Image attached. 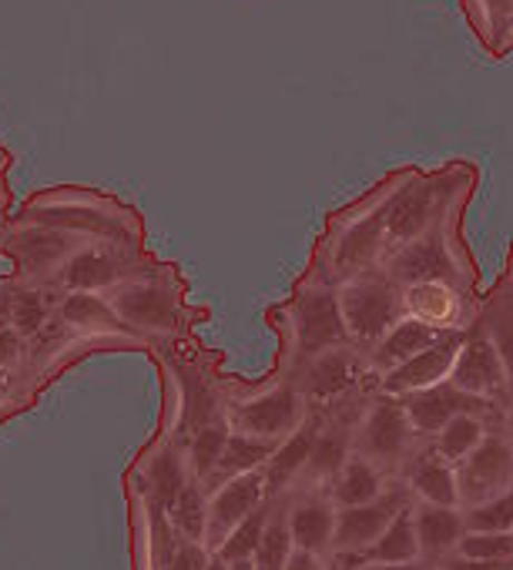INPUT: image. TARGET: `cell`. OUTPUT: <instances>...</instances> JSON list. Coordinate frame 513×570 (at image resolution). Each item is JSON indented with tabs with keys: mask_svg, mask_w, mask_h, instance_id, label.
<instances>
[{
	"mask_svg": "<svg viewBox=\"0 0 513 570\" xmlns=\"http://www.w3.org/2000/svg\"><path fill=\"white\" fill-rule=\"evenodd\" d=\"M476 188H480V168L466 161V168L460 171V178L453 181V188L446 191V198L440 202L426 228L413 235L410 242H403L399 248H393L389 255H383L376 272L389 278L393 285H399V289L420 285V282H450L470 296H480L476 293L480 268L460 232L463 212L473 202Z\"/></svg>",
	"mask_w": 513,
	"mask_h": 570,
	"instance_id": "obj_1",
	"label": "cell"
},
{
	"mask_svg": "<svg viewBox=\"0 0 513 570\" xmlns=\"http://www.w3.org/2000/svg\"><path fill=\"white\" fill-rule=\"evenodd\" d=\"M336 299H339V316H343L346 340L363 356L399 320H406L403 289H399V285H393L389 278H383L379 272H369V275H356V278L339 282L336 285Z\"/></svg>",
	"mask_w": 513,
	"mask_h": 570,
	"instance_id": "obj_2",
	"label": "cell"
},
{
	"mask_svg": "<svg viewBox=\"0 0 513 570\" xmlns=\"http://www.w3.org/2000/svg\"><path fill=\"white\" fill-rule=\"evenodd\" d=\"M430 440L416 436L410 420H406V410H403V400L396 396H386V393H376L363 423L356 426L353 433V453L366 456L383 476L389 480H399L406 463L426 446Z\"/></svg>",
	"mask_w": 513,
	"mask_h": 570,
	"instance_id": "obj_3",
	"label": "cell"
},
{
	"mask_svg": "<svg viewBox=\"0 0 513 570\" xmlns=\"http://www.w3.org/2000/svg\"><path fill=\"white\" fill-rule=\"evenodd\" d=\"M289 330H293V350L303 363L323 350L349 343L333 282L309 278L299 285V293L289 303Z\"/></svg>",
	"mask_w": 513,
	"mask_h": 570,
	"instance_id": "obj_4",
	"label": "cell"
},
{
	"mask_svg": "<svg viewBox=\"0 0 513 570\" xmlns=\"http://www.w3.org/2000/svg\"><path fill=\"white\" fill-rule=\"evenodd\" d=\"M453 470H456L460 510L510 490L513 487V440L506 430V416L490 423L480 446L463 463H456Z\"/></svg>",
	"mask_w": 513,
	"mask_h": 570,
	"instance_id": "obj_5",
	"label": "cell"
},
{
	"mask_svg": "<svg viewBox=\"0 0 513 570\" xmlns=\"http://www.w3.org/2000/svg\"><path fill=\"white\" fill-rule=\"evenodd\" d=\"M410 503H413V497L403 487V480H389V487L376 500L336 510V533H333V550L329 553H359V557H366V550L389 527V520Z\"/></svg>",
	"mask_w": 513,
	"mask_h": 570,
	"instance_id": "obj_6",
	"label": "cell"
},
{
	"mask_svg": "<svg viewBox=\"0 0 513 570\" xmlns=\"http://www.w3.org/2000/svg\"><path fill=\"white\" fill-rule=\"evenodd\" d=\"M369 380H376V376L369 373L366 356L359 350H353L349 343H343V346L323 350L306 360V366L299 373V390L309 406H329L333 400H339L343 393H349Z\"/></svg>",
	"mask_w": 513,
	"mask_h": 570,
	"instance_id": "obj_7",
	"label": "cell"
},
{
	"mask_svg": "<svg viewBox=\"0 0 513 570\" xmlns=\"http://www.w3.org/2000/svg\"><path fill=\"white\" fill-rule=\"evenodd\" d=\"M403 410H406V420H410L413 433L423 436V440H433L460 413H476V416H486V420H503L510 413V410H503V406H496L490 400H476L470 393H460L450 380L403 396Z\"/></svg>",
	"mask_w": 513,
	"mask_h": 570,
	"instance_id": "obj_8",
	"label": "cell"
},
{
	"mask_svg": "<svg viewBox=\"0 0 513 570\" xmlns=\"http://www.w3.org/2000/svg\"><path fill=\"white\" fill-rule=\"evenodd\" d=\"M403 306L410 320L436 333H466L476 323L480 296H470L450 282H420L403 289Z\"/></svg>",
	"mask_w": 513,
	"mask_h": 570,
	"instance_id": "obj_9",
	"label": "cell"
},
{
	"mask_svg": "<svg viewBox=\"0 0 513 570\" xmlns=\"http://www.w3.org/2000/svg\"><path fill=\"white\" fill-rule=\"evenodd\" d=\"M306 416H309V403H306L299 383H283L263 396L248 400L245 406H238L235 430L248 433V436H259V440H269V443H279L293 430H299L306 423Z\"/></svg>",
	"mask_w": 513,
	"mask_h": 570,
	"instance_id": "obj_10",
	"label": "cell"
},
{
	"mask_svg": "<svg viewBox=\"0 0 513 570\" xmlns=\"http://www.w3.org/2000/svg\"><path fill=\"white\" fill-rule=\"evenodd\" d=\"M460 393H470L476 400H490L503 410H510V396H506V376L503 366L496 360V350L490 346L486 333L473 323L463 333V343L456 350L453 370L446 376Z\"/></svg>",
	"mask_w": 513,
	"mask_h": 570,
	"instance_id": "obj_11",
	"label": "cell"
},
{
	"mask_svg": "<svg viewBox=\"0 0 513 570\" xmlns=\"http://www.w3.org/2000/svg\"><path fill=\"white\" fill-rule=\"evenodd\" d=\"M269 500V480L266 470L238 473L231 480H221L215 497L208 500V520H205V540L215 550L255 507Z\"/></svg>",
	"mask_w": 513,
	"mask_h": 570,
	"instance_id": "obj_12",
	"label": "cell"
},
{
	"mask_svg": "<svg viewBox=\"0 0 513 570\" xmlns=\"http://www.w3.org/2000/svg\"><path fill=\"white\" fill-rule=\"evenodd\" d=\"M463 343V333H443L433 346H426L423 353H416L413 360H406L403 366L389 370L386 376L376 380V393H386V396H410L416 390H426V386H436L450 376L453 370V360H456V350Z\"/></svg>",
	"mask_w": 513,
	"mask_h": 570,
	"instance_id": "obj_13",
	"label": "cell"
},
{
	"mask_svg": "<svg viewBox=\"0 0 513 570\" xmlns=\"http://www.w3.org/2000/svg\"><path fill=\"white\" fill-rule=\"evenodd\" d=\"M353 426H343V423H333V420H319V430H316V440H313V450H309V460L296 480V490L299 493H323L333 487L336 473L343 470V463L349 460L353 453Z\"/></svg>",
	"mask_w": 513,
	"mask_h": 570,
	"instance_id": "obj_14",
	"label": "cell"
},
{
	"mask_svg": "<svg viewBox=\"0 0 513 570\" xmlns=\"http://www.w3.org/2000/svg\"><path fill=\"white\" fill-rule=\"evenodd\" d=\"M111 309L121 323L138 330H171L175 326V299L161 282H125L111 296Z\"/></svg>",
	"mask_w": 513,
	"mask_h": 570,
	"instance_id": "obj_15",
	"label": "cell"
},
{
	"mask_svg": "<svg viewBox=\"0 0 513 570\" xmlns=\"http://www.w3.org/2000/svg\"><path fill=\"white\" fill-rule=\"evenodd\" d=\"M286 523L296 550H313L329 557L333 533H336V507L323 493H299L286 503Z\"/></svg>",
	"mask_w": 513,
	"mask_h": 570,
	"instance_id": "obj_16",
	"label": "cell"
},
{
	"mask_svg": "<svg viewBox=\"0 0 513 570\" xmlns=\"http://www.w3.org/2000/svg\"><path fill=\"white\" fill-rule=\"evenodd\" d=\"M413 527L420 543V563H443L446 557H453L466 530L460 507H433V503H413Z\"/></svg>",
	"mask_w": 513,
	"mask_h": 570,
	"instance_id": "obj_17",
	"label": "cell"
},
{
	"mask_svg": "<svg viewBox=\"0 0 513 570\" xmlns=\"http://www.w3.org/2000/svg\"><path fill=\"white\" fill-rule=\"evenodd\" d=\"M476 326L486 333L490 346L496 350V360L506 376V396L513 410V293L506 289V282L500 278L493 289L480 299Z\"/></svg>",
	"mask_w": 513,
	"mask_h": 570,
	"instance_id": "obj_18",
	"label": "cell"
},
{
	"mask_svg": "<svg viewBox=\"0 0 513 570\" xmlns=\"http://www.w3.org/2000/svg\"><path fill=\"white\" fill-rule=\"evenodd\" d=\"M403 487L410 490L413 503H433V507H460V493H456V470L450 463H443L430 443L406 463L403 470Z\"/></svg>",
	"mask_w": 513,
	"mask_h": 570,
	"instance_id": "obj_19",
	"label": "cell"
},
{
	"mask_svg": "<svg viewBox=\"0 0 513 570\" xmlns=\"http://www.w3.org/2000/svg\"><path fill=\"white\" fill-rule=\"evenodd\" d=\"M443 333H436V330H430V326H423L420 320H399L369 353H366V366H369V373L379 380V376H386L389 370H396V366H403L406 360H413L416 353H423L426 346H433L436 340H440Z\"/></svg>",
	"mask_w": 513,
	"mask_h": 570,
	"instance_id": "obj_20",
	"label": "cell"
},
{
	"mask_svg": "<svg viewBox=\"0 0 513 570\" xmlns=\"http://www.w3.org/2000/svg\"><path fill=\"white\" fill-rule=\"evenodd\" d=\"M121 272H125V265L118 255L98 252V248H78L58 268V278L68 285V293H101L121 278Z\"/></svg>",
	"mask_w": 513,
	"mask_h": 570,
	"instance_id": "obj_21",
	"label": "cell"
},
{
	"mask_svg": "<svg viewBox=\"0 0 513 570\" xmlns=\"http://www.w3.org/2000/svg\"><path fill=\"white\" fill-rule=\"evenodd\" d=\"M14 252L28 272L45 275V272L61 268L78 252V242L71 235H65L61 228H24L14 238Z\"/></svg>",
	"mask_w": 513,
	"mask_h": 570,
	"instance_id": "obj_22",
	"label": "cell"
},
{
	"mask_svg": "<svg viewBox=\"0 0 513 570\" xmlns=\"http://www.w3.org/2000/svg\"><path fill=\"white\" fill-rule=\"evenodd\" d=\"M386 487H389V476H383L366 456L349 453V460H346L343 470L336 473V480H333V487L326 490V497H329V503H333L336 510H343V507H359V503L376 500Z\"/></svg>",
	"mask_w": 513,
	"mask_h": 570,
	"instance_id": "obj_23",
	"label": "cell"
},
{
	"mask_svg": "<svg viewBox=\"0 0 513 570\" xmlns=\"http://www.w3.org/2000/svg\"><path fill=\"white\" fill-rule=\"evenodd\" d=\"M316 430H319V420L303 423L299 430H293L286 440L276 443L273 456H269L266 466H263V470H266V480H269V490H273V487H276V490H279V487H283V490L296 487V480H299V473H303V466H306V460H309Z\"/></svg>",
	"mask_w": 513,
	"mask_h": 570,
	"instance_id": "obj_24",
	"label": "cell"
},
{
	"mask_svg": "<svg viewBox=\"0 0 513 570\" xmlns=\"http://www.w3.org/2000/svg\"><path fill=\"white\" fill-rule=\"evenodd\" d=\"M490 423H496V420H486V416H476V413H460V416H453V420L430 440V450H433L443 463L456 466V463H463V460L480 446V440L486 436Z\"/></svg>",
	"mask_w": 513,
	"mask_h": 570,
	"instance_id": "obj_25",
	"label": "cell"
},
{
	"mask_svg": "<svg viewBox=\"0 0 513 570\" xmlns=\"http://www.w3.org/2000/svg\"><path fill=\"white\" fill-rule=\"evenodd\" d=\"M363 560H379V563H420V543H416V527H413V503L403 507L389 527L379 533V540L366 550Z\"/></svg>",
	"mask_w": 513,
	"mask_h": 570,
	"instance_id": "obj_26",
	"label": "cell"
},
{
	"mask_svg": "<svg viewBox=\"0 0 513 570\" xmlns=\"http://www.w3.org/2000/svg\"><path fill=\"white\" fill-rule=\"evenodd\" d=\"M273 450H276V443H269V440H259V436H248V433H228V440H225V450H221V456H218V463H215V473L221 476V480H231V476H238V473H251V470H263L266 466V460L273 456Z\"/></svg>",
	"mask_w": 513,
	"mask_h": 570,
	"instance_id": "obj_27",
	"label": "cell"
},
{
	"mask_svg": "<svg viewBox=\"0 0 513 570\" xmlns=\"http://www.w3.org/2000/svg\"><path fill=\"white\" fill-rule=\"evenodd\" d=\"M55 313L61 323L78 326V330H121L118 313L98 293H68Z\"/></svg>",
	"mask_w": 513,
	"mask_h": 570,
	"instance_id": "obj_28",
	"label": "cell"
},
{
	"mask_svg": "<svg viewBox=\"0 0 513 570\" xmlns=\"http://www.w3.org/2000/svg\"><path fill=\"white\" fill-rule=\"evenodd\" d=\"M289 553H293V537H289V523H286V503H279L269 510V520H266L259 547H255L251 563H255V570H283Z\"/></svg>",
	"mask_w": 513,
	"mask_h": 570,
	"instance_id": "obj_29",
	"label": "cell"
},
{
	"mask_svg": "<svg viewBox=\"0 0 513 570\" xmlns=\"http://www.w3.org/2000/svg\"><path fill=\"white\" fill-rule=\"evenodd\" d=\"M269 510H273V503L266 500L263 507H255L218 547H215V557H221L225 563H231V560H251L255 557V547H259V540H263V530H266V520H269Z\"/></svg>",
	"mask_w": 513,
	"mask_h": 570,
	"instance_id": "obj_30",
	"label": "cell"
},
{
	"mask_svg": "<svg viewBox=\"0 0 513 570\" xmlns=\"http://www.w3.org/2000/svg\"><path fill=\"white\" fill-rule=\"evenodd\" d=\"M463 527L480 530V533H506V530H513V487L490 497V500L463 507Z\"/></svg>",
	"mask_w": 513,
	"mask_h": 570,
	"instance_id": "obj_31",
	"label": "cell"
},
{
	"mask_svg": "<svg viewBox=\"0 0 513 570\" xmlns=\"http://www.w3.org/2000/svg\"><path fill=\"white\" fill-rule=\"evenodd\" d=\"M168 513H171V520H175V527H178L181 540H195V543H201V540H205L208 507H205V497H201V490H198V487L185 483V487L178 490V497L168 503Z\"/></svg>",
	"mask_w": 513,
	"mask_h": 570,
	"instance_id": "obj_32",
	"label": "cell"
},
{
	"mask_svg": "<svg viewBox=\"0 0 513 570\" xmlns=\"http://www.w3.org/2000/svg\"><path fill=\"white\" fill-rule=\"evenodd\" d=\"M51 323V306L38 289H14L11 293V326L21 336H38Z\"/></svg>",
	"mask_w": 513,
	"mask_h": 570,
	"instance_id": "obj_33",
	"label": "cell"
},
{
	"mask_svg": "<svg viewBox=\"0 0 513 570\" xmlns=\"http://www.w3.org/2000/svg\"><path fill=\"white\" fill-rule=\"evenodd\" d=\"M456 557H470V560H506L513 557V530L506 533H480V530H463L456 550Z\"/></svg>",
	"mask_w": 513,
	"mask_h": 570,
	"instance_id": "obj_34",
	"label": "cell"
},
{
	"mask_svg": "<svg viewBox=\"0 0 513 570\" xmlns=\"http://www.w3.org/2000/svg\"><path fill=\"white\" fill-rule=\"evenodd\" d=\"M225 440H228V426L225 423H208V426L198 430L195 446H191V463H195L198 480L215 473V463H218V456L225 450Z\"/></svg>",
	"mask_w": 513,
	"mask_h": 570,
	"instance_id": "obj_35",
	"label": "cell"
},
{
	"mask_svg": "<svg viewBox=\"0 0 513 570\" xmlns=\"http://www.w3.org/2000/svg\"><path fill=\"white\" fill-rule=\"evenodd\" d=\"M205 567H208V550L205 543L195 540H181L168 557V570H205Z\"/></svg>",
	"mask_w": 513,
	"mask_h": 570,
	"instance_id": "obj_36",
	"label": "cell"
},
{
	"mask_svg": "<svg viewBox=\"0 0 513 570\" xmlns=\"http://www.w3.org/2000/svg\"><path fill=\"white\" fill-rule=\"evenodd\" d=\"M21 350H24V336L8 326V330H0V370H8L21 360Z\"/></svg>",
	"mask_w": 513,
	"mask_h": 570,
	"instance_id": "obj_37",
	"label": "cell"
},
{
	"mask_svg": "<svg viewBox=\"0 0 513 570\" xmlns=\"http://www.w3.org/2000/svg\"><path fill=\"white\" fill-rule=\"evenodd\" d=\"M443 570H513V557L506 560H470V557H446L440 563Z\"/></svg>",
	"mask_w": 513,
	"mask_h": 570,
	"instance_id": "obj_38",
	"label": "cell"
},
{
	"mask_svg": "<svg viewBox=\"0 0 513 570\" xmlns=\"http://www.w3.org/2000/svg\"><path fill=\"white\" fill-rule=\"evenodd\" d=\"M283 570H329V557L313 553V550H296V547H293V553H289V560H286Z\"/></svg>",
	"mask_w": 513,
	"mask_h": 570,
	"instance_id": "obj_39",
	"label": "cell"
},
{
	"mask_svg": "<svg viewBox=\"0 0 513 570\" xmlns=\"http://www.w3.org/2000/svg\"><path fill=\"white\" fill-rule=\"evenodd\" d=\"M423 563H379V560H363L356 570H420Z\"/></svg>",
	"mask_w": 513,
	"mask_h": 570,
	"instance_id": "obj_40",
	"label": "cell"
},
{
	"mask_svg": "<svg viewBox=\"0 0 513 570\" xmlns=\"http://www.w3.org/2000/svg\"><path fill=\"white\" fill-rule=\"evenodd\" d=\"M503 282H506V289L513 293V245H510V262H506V272H503Z\"/></svg>",
	"mask_w": 513,
	"mask_h": 570,
	"instance_id": "obj_41",
	"label": "cell"
},
{
	"mask_svg": "<svg viewBox=\"0 0 513 570\" xmlns=\"http://www.w3.org/2000/svg\"><path fill=\"white\" fill-rule=\"evenodd\" d=\"M205 570H228V563H225L221 557H215V553H211V557H208V567H205Z\"/></svg>",
	"mask_w": 513,
	"mask_h": 570,
	"instance_id": "obj_42",
	"label": "cell"
},
{
	"mask_svg": "<svg viewBox=\"0 0 513 570\" xmlns=\"http://www.w3.org/2000/svg\"><path fill=\"white\" fill-rule=\"evenodd\" d=\"M228 570H255V563L251 560H231Z\"/></svg>",
	"mask_w": 513,
	"mask_h": 570,
	"instance_id": "obj_43",
	"label": "cell"
},
{
	"mask_svg": "<svg viewBox=\"0 0 513 570\" xmlns=\"http://www.w3.org/2000/svg\"><path fill=\"white\" fill-rule=\"evenodd\" d=\"M506 430H510V440H513V410L506 413Z\"/></svg>",
	"mask_w": 513,
	"mask_h": 570,
	"instance_id": "obj_44",
	"label": "cell"
},
{
	"mask_svg": "<svg viewBox=\"0 0 513 570\" xmlns=\"http://www.w3.org/2000/svg\"><path fill=\"white\" fill-rule=\"evenodd\" d=\"M420 570H443V567H440V563H423Z\"/></svg>",
	"mask_w": 513,
	"mask_h": 570,
	"instance_id": "obj_45",
	"label": "cell"
},
{
	"mask_svg": "<svg viewBox=\"0 0 513 570\" xmlns=\"http://www.w3.org/2000/svg\"><path fill=\"white\" fill-rule=\"evenodd\" d=\"M329 570H343V567H339V563H336V560L329 557Z\"/></svg>",
	"mask_w": 513,
	"mask_h": 570,
	"instance_id": "obj_46",
	"label": "cell"
},
{
	"mask_svg": "<svg viewBox=\"0 0 513 570\" xmlns=\"http://www.w3.org/2000/svg\"><path fill=\"white\" fill-rule=\"evenodd\" d=\"M0 386H4V370H0Z\"/></svg>",
	"mask_w": 513,
	"mask_h": 570,
	"instance_id": "obj_47",
	"label": "cell"
}]
</instances>
